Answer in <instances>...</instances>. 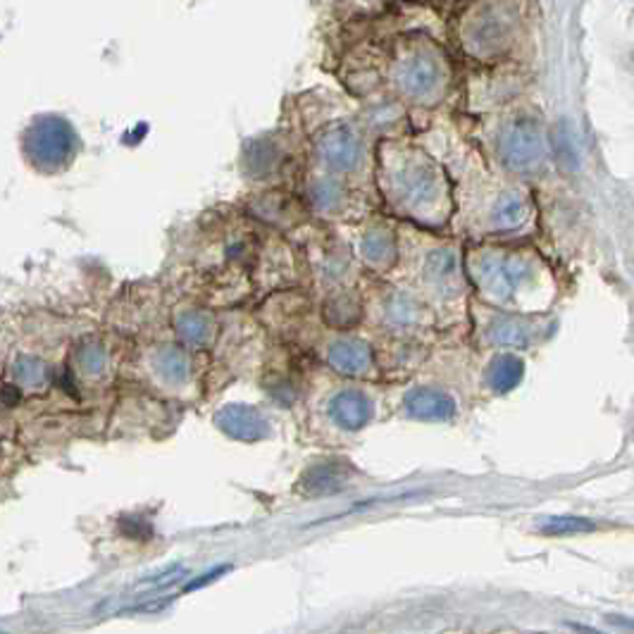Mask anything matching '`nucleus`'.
<instances>
[{"label": "nucleus", "mask_w": 634, "mask_h": 634, "mask_svg": "<svg viewBox=\"0 0 634 634\" xmlns=\"http://www.w3.org/2000/svg\"><path fill=\"white\" fill-rule=\"evenodd\" d=\"M571 627L577 632V634H606V632H598L594 627H587V625H577V623H571Z\"/></svg>", "instance_id": "obj_5"}, {"label": "nucleus", "mask_w": 634, "mask_h": 634, "mask_svg": "<svg viewBox=\"0 0 634 634\" xmlns=\"http://www.w3.org/2000/svg\"><path fill=\"white\" fill-rule=\"evenodd\" d=\"M598 525L594 520L587 517H573V515H565V517H551L549 523L542 527V532L546 534H582V532H594Z\"/></svg>", "instance_id": "obj_2"}, {"label": "nucleus", "mask_w": 634, "mask_h": 634, "mask_svg": "<svg viewBox=\"0 0 634 634\" xmlns=\"http://www.w3.org/2000/svg\"><path fill=\"white\" fill-rule=\"evenodd\" d=\"M608 623L617 625V627H627L634 632V621H630V617H623V615H608Z\"/></svg>", "instance_id": "obj_4"}, {"label": "nucleus", "mask_w": 634, "mask_h": 634, "mask_svg": "<svg viewBox=\"0 0 634 634\" xmlns=\"http://www.w3.org/2000/svg\"><path fill=\"white\" fill-rule=\"evenodd\" d=\"M525 218V203L520 201L517 197H509L506 201H503L499 205V213H496V220L501 224H506V227H513L517 222H523Z\"/></svg>", "instance_id": "obj_3"}, {"label": "nucleus", "mask_w": 634, "mask_h": 634, "mask_svg": "<svg viewBox=\"0 0 634 634\" xmlns=\"http://www.w3.org/2000/svg\"><path fill=\"white\" fill-rule=\"evenodd\" d=\"M509 155L515 165H532L542 155V139L532 127H517L509 139Z\"/></svg>", "instance_id": "obj_1"}]
</instances>
